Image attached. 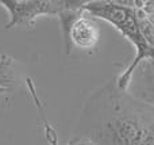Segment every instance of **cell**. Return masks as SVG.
I'll use <instances>...</instances> for the list:
<instances>
[{
	"label": "cell",
	"instance_id": "obj_3",
	"mask_svg": "<svg viewBox=\"0 0 154 145\" xmlns=\"http://www.w3.org/2000/svg\"><path fill=\"white\" fill-rule=\"evenodd\" d=\"M0 4L7 8L11 16L5 30L22 23L31 24L39 15H58L66 8L64 0H0Z\"/></svg>",
	"mask_w": 154,
	"mask_h": 145
},
{
	"label": "cell",
	"instance_id": "obj_5",
	"mask_svg": "<svg viewBox=\"0 0 154 145\" xmlns=\"http://www.w3.org/2000/svg\"><path fill=\"white\" fill-rule=\"evenodd\" d=\"M84 10H69L65 8L64 11L58 14V19L61 23V30L64 34V41H65V48H66V53H70V48H72V41H70V33H72V27L75 22L80 16L82 15Z\"/></svg>",
	"mask_w": 154,
	"mask_h": 145
},
{
	"label": "cell",
	"instance_id": "obj_4",
	"mask_svg": "<svg viewBox=\"0 0 154 145\" xmlns=\"http://www.w3.org/2000/svg\"><path fill=\"white\" fill-rule=\"evenodd\" d=\"M99 27L93 18L84 11L82 15L75 22L70 33L72 45L80 49H92L99 41Z\"/></svg>",
	"mask_w": 154,
	"mask_h": 145
},
{
	"label": "cell",
	"instance_id": "obj_2",
	"mask_svg": "<svg viewBox=\"0 0 154 145\" xmlns=\"http://www.w3.org/2000/svg\"><path fill=\"white\" fill-rule=\"evenodd\" d=\"M82 10L87 11L91 16L106 19L111 24H114L137 49V54L131 65L118 77L116 87L125 91L128 86L134 71L139 65V62L145 58H150L154 62V48L149 45L142 37L139 31L138 20L135 15V8L122 5L118 2H103V0H95V2H87Z\"/></svg>",
	"mask_w": 154,
	"mask_h": 145
},
{
	"label": "cell",
	"instance_id": "obj_1",
	"mask_svg": "<svg viewBox=\"0 0 154 145\" xmlns=\"http://www.w3.org/2000/svg\"><path fill=\"white\" fill-rule=\"evenodd\" d=\"M79 128L95 145H154V106L108 84L92 95Z\"/></svg>",
	"mask_w": 154,
	"mask_h": 145
},
{
	"label": "cell",
	"instance_id": "obj_6",
	"mask_svg": "<svg viewBox=\"0 0 154 145\" xmlns=\"http://www.w3.org/2000/svg\"><path fill=\"white\" fill-rule=\"evenodd\" d=\"M7 91H8L7 88H0V95H2V94H4V92H7Z\"/></svg>",
	"mask_w": 154,
	"mask_h": 145
}]
</instances>
